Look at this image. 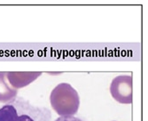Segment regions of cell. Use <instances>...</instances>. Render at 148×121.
Segmentation results:
<instances>
[{"label":"cell","mask_w":148,"mask_h":121,"mask_svg":"<svg viewBox=\"0 0 148 121\" xmlns=\"http://www.w3.org/2000/svg\"><path fill=\"white\" fill-rule=\"evenodd\" d=\"M0 121H51V111L16 96L0 108Z\"/></svg>","instance_id":"6da1fadb"},{"label":"cell","mask_w":148,"mask_h":121,"mask_svg":"<svg viewBox=\"0 0 148 121\" xmlns=\"http://www.w3.org/2000/svg\"><path fill=\"white\" fill-rule=\"evenodd\" d=\"M50 102L52 110L60 117H73L78 111L80 97L70 84L60 83L52 89Z\"/></svg>","instance_id":"7a4b0ae2"},{"label":"cell","mask_w":148,"mask_h":121,"mask_svg":"<svg viewBox=\"0 0 148 121\" xmlns=\"http://www.w3.org/2000/svg\"><path fill=\"white\" fill-rule=\"evenodd\" d=\"M54 121H85V120L73 116V117H60Z\"/></svg>","instance_id":"8992f818"},{"label":"cell","mask_w":148,"mask_h":121,"mask_svg":"<svg viewBox=\"0 0 148 121\" xmlns=\"http://www.w3.org/2000/svg\"><path fill=\"white\" fill-rule=\"evenodd\" d=\"M42 74L40 71H10L6 72V78L11 86L18 90L31 84Z\"/></svg>","instance_id":"277c9868"},{"label":"cell","mask_w":148,"mask_h":121,"mask_svg":"<svg viewBox=\"0 0 148 121\" xmlns=\"http://www.w3.org/2000/svg\"><path fill=\"white\" fill-rule=\"evenodd\" d=\"M18 90L11 86L6 78V72L0 71V102L7 103L17 96Z\"/></svg>","instance_id":"5b68a950"},{"label":"cell","mask_w":148,"mask_h":121,"mask_svg":"<svg viewBox=\"0 0 148 121\" xmlns=\"http://www.w3.org/2000/svg\"><path fill=\"white\" fill-rule=\"evenodd\" d=\"M110 93L119 103L130 104L132 102V77L130 75L115 77L110 85Z\"/></svg>","instance_id":"3957f363"}]
</instances>
